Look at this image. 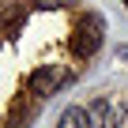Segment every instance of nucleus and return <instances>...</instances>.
Wrapping results in <instances>:
<instances>
[{
	"label": "nucleus",
	"instance_id": "nucleus-1",
	"mask_svg": "<svg viewBox=\"0 0 128 128\" xmlns=\"http://www.w3.org/2000/svg\"><path fill=\"white\" fill-rule=\"evenodd\" d=\"M98 42H102V19H98V15H90V19L79 26V38H76V56H90V53L98 49Z\"/></svg>",
	"mask_w": 128,
	"mask_h": 128
},
{
	"label": "nucleus",
	"instance_id": "nucleus-2",
	"mask_svg": "<svg viewBox=\"0 0 128 128\" xmlns=\"http://www.w3.org/2000/svg\"><path fill=\"white\" fill-rule=\"evenodd\" d=\"M64 83V76L56 72V68H38L34 76H30V90L38 94V98H45V94H56V87Z\"/></svg>",
	"mask_w": 128,
	"mask_h": 128
},
{
	"label": "nucleus",
	"instance_id": "nucleus-4",
	"mask_svg": "<svg viewBox=\"0 0 128 128\" xmlns=\"http://www.w3.org/2000/svg\"><path fill=\"white\" fill-rule=\"evenodd\" d=\"M106 113H109V106L98 98V102H90V109H87V124L90 128H106Z\"/></svg>",
	"mask_w": 128,
	"mask_h": 128
},
{
	"label": "nucleus",
	"instance_id": "nucleus-5",
	"mask_svg": "<svg viewBox=\"0 0 128 128\" xmlns=\"http://www.w3.org/2000/svg\"><path fill=\"white\" fill-rule=\"evenodd\" d=\"M113 128H128V102H117L113 106V120H109Z\"/></svg>",
	"mask_w": 128,
	"mask_h": 128
},
{
	"label": "nucleus",
	"instance_id": "nucleus-3",
	"mask_svg": "<svg viewBox=\"0 0 128 128\" xmlns=\"http://www.w3.org/2000/svg\"><path fill=\"white\" fill-rule=\"evenodd\" d=\"M60 128H87V109L83 106H68L60 117Z\"/></svg>",
	"mask_w": 128,
	"mask_h": 128
}]
</instances>
